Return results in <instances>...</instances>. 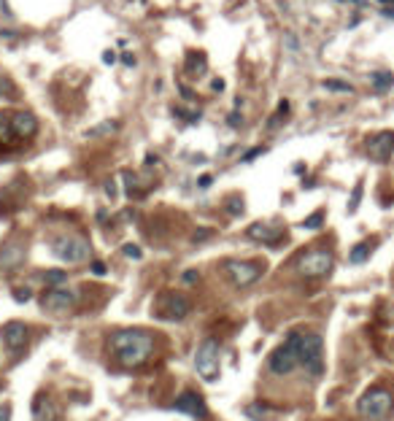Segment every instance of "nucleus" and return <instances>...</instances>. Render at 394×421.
I'll return each instance as SVG.
<instances>
[{"instance_id":"ea45409f","label":"nucleus","mask_w":394,"mask_h":421,"mask_svg":"<svg viewBox=\"0 0 394 421\" xmlns=\"http://www.w3.org/2000/svg\"><path fill=\"white\" fill-rule=\"evenodd\" d=\"M230 124H232V127L240 124V116H238V113H230Z\"/></svg>"},{"instance_id":"a211bd4d","label":"nucleus","mask_w":394,"mask_h":421,"mask_svg":"<svg viewBox=\"0 0 394 421\" xmlns=\"http://www.w3.org/2000/svg\"><path fill=\"white\" fill-rule=\"evenodd\" d=\"M246 235L251 240H257V243H265V246H278L284 240V230H278V227H270V224H251L249 230H246Z\"/></svg>"},{"instance_id":"e433bc0d","label":"nucleus","mask_w":394,"mask_h":421,"mask_svg":"<svg viewBox=\"0 0 394 421\" xmlns=\"http://www.w3.org/2000/svg\"><path fill=\"white\" fill-rule=\"evenodd\" d=\"M103 62H105V65H113V62H116V54H113V51H105V54H103Z\"/></svg>"},{"instance_id":"4468645a","label":"nucleus","mask_w":394,"mask_h":421,"mask_svg":"<svg viewBox=\"0 0 394 421\" xmlns=\"http://www.w3.org/2000/svg\"><path fill=\"white\" fill-rule=\"evenodd\" d=\"M173 408H176L178 413H189V416H195V419H205V416H208V408H205L203 397H200L197 392H189V389H186L181 397H176Z\"/></svg>"},{"instance_id":"f3484780","label":"nucleus","mask_w":394,"mask_h":421,"mask_svg":"<svg viewBox=\"0 0 394 421\" xmlns=\"http://www.w3.org/2000/svg\"><path fill=\"white\" fill-rule=\"evenodd\" d=\"M32 419L35 421H59V408L49 394H35L32 400Z\"/></svg>"},{"instance_id":"79ce46f5","label":"nucleus","mask_w":394,"mask_h":421,"mask_svg":"<svg viewBox=\"0 0 394 421\" xmlns=\"http://www.w3.org/2000/svg\"><path fill=\"white\" fill-rule=\"evenodd\" d=\"M213 89H216V92L224 89V81H222V78H216V81H213Z\"/></svg>"},{"instance_id":"c85d7f7f","label":"nucleus","mask_w":394,"mask_h":421,"mask_svg":"<svg viewBox=\"0 0 394 421\" xmlns=\"http://www.w3.org/2000/svg\"><path fill=\"white\" fill-rule=\"evenodd\" d=\"M122 251H124V257H127V259H141V257H143L141 246H135V243H127Z\"/></svg>"},{"instance_id":"f8f14e48","label":"nucleus","mask_w":394,"mask_h":421,"mask_svg":"<svg viewBox=\"0 0 394 421\" xmlns=\"http://www.w3.org/2000/svg\"><path fill=\"white\" fill-rule=\"evenodd\" d=\"M367 154L376 162H386L394 154V132L392 130H381L376 135L367 138Z\"/></svg>"},{"instance_id":"1a4fd4ad","label":"nucleus","mask_w":394,"mask_h":421,"mask_svg":"<svg viewBox=\"0 0 394 421\" xmlns=\"http://www.w3.org/2000/svg\"><path fill=\"white\" fill-rule=\"evenodd\" d=\"M78 295L73 289H65V286H49L41 297V308L49 313H68L76 308Z\"/></svg>"},{"instance_id":"f704fd0d","label":"nucleus","mask_w":394,"mask_h":421,"mask_svg":"<svg viewBox=\"0 0 394 421\" xmlns=\"http://www.w3.org/2000/svg\"><path fill=\"white\" fill-rule=\"evenodd\" d=\"M197 278H200L197 270H186V273H184V284H195Z\"/></svg>"},{"instance_id":"a878e982","label":"nucleus","mask_w":394,"mask_h":421,"mask_svg":"<svg viewBox=\"0 0 394 421\" xmlns=\"http://www.w3.org/2000/svg\"><path fill=\"white\" fill-rule=\"evenodd\" d=\"M0 140H3V143H11V140H14V132H11V119H5L3 113H0Z\"/></svg>"},{"instance_id":"5701e85b","label":"nucleus","mask_w":394,"mask_h":421,"mask_svg":"<svg viewBox=\"0 0 394 421\" xmlns=\"http://www.w3.org/2000/svg\"><path fill=\"white\" fill-rule=\"evenodd\" d=\"M124 181H127V197H141L143 189H138L141 181H138V176H132V173H124Z\"/></svg>"},{"instance_id":"aec40b11","label":"nucleus","mask_w":394,"mask_h":421,"mask_svg":"<svg viewBox=\"0 0 394 421\" xmlns=\"http://www.w3.org/2000/svg\"><path fill=\"white\" fill-rule=\"evenodd\" d=\"M370 251H373V246L367 243V240H362V243H357V246L351 249V254H349V262H351V265H362L365 259L370 257Z\"/></svg>"},{"instance_id":"cd10ccee","label":"nucleus","mask_w":394,"mask_h":421,"mask_svg":"<svg viewBox=\"0 0 394 421\" xmlns=\"http://www.w3.org/2000/svg\"><path fill=\"white\" fill-rule=\"evenodd\" d=\"M359 200H362V184L354 186V195H351V200H349V213H354V211L359 208Z\"/></svg>"},{"instance_id":"c9c22d12","label":"nucleus","mask_w":394,"mask_h":421,"mask_svg":"<svg viewBox=\"0 0 394 421\" xmlns=\"http://www.w3.org/2000/svg\"><path fill=\"white\" fill-rule=\"evenodd\" d=\"M0 421H11V405L0 408Z\"/></svg>"},{"instance_id":"4be33fe9","label":"nucleus","mask_w":394,"mask_h":421,"mask_svg":"<svg viewBox=\"0 0 394 421\" xmlns=\"http://www.w3.org/2000/svg\"><path fill=\"white\" fill-rule=\"evenodd\" d=\"M43 281L49 286H62L65 281H68V273H65V270H46L43 273Z\"/></svg>"},{"instance_id":"0eeeda50","label":"nucleus","mask_w":394,"mask_h":421,"mask_svg":"<svg viewBox=\"0 0 394 421\" xmlns=\"http://www.w3.org/2000/svg\"><path fill=\"white\" fill-rule=\"evenodd\" d=\"M332 265H335V257H332L330 249H311L300 257L297 273L303 278H324L330 276Z\"/></svg>"},{"instance_id":"7ed1b4c3","label":"nucleus","mask_w":394,"mask_h":421,"mask_svg":"<svg viewBox=\"0 0 394 421\" xmlns=\"http://www.w3.org/2000/svg\"><path fill=\"white\" fill-rule=\"evenodd\" d=\"M392 408H394V394L386 389V386H373V389H367L357 403V411L362 413L365 419H373V421H384L392 413Z\"/></svg>"},{"instance_id":"c756f323","label":"nucleus","mask_w":394,"mask_h":421,"mask_svg":"<svg viewBox=\"0 0 394 421\" xmlns=\"http://www.w3.org/2000/svg\"><path fill=\"white\" fill-rule=\"evenodd\" d=\"M14 300H16V303H27V300H32V292L27 289V286H16V289H14Z\"/></svg>"},{"instance_id":"58836bf2","label":"nucleus","mask_w":394,"mask_h":421,"mask_svg":"<svg viewBox=\"0 0 394 421\" xmlns=\"http://www.w3.org/2000/svg\"><path fill=\"white\" fill-rule=\"evenodd\" d=\"M122 62H124V65H135V57H132V54H124Z\"/></svg>"},{"instance_id":"f03ea898","label":"nucleus","mask_w":394,"mask_h":421,"mask_svg":"<svg viewBox=\"0 0 394 421\" xmlns=\"http://www.w3.org/2000/svg\"><path fill=\"white\" fill-rule=\"evenodd\" d=\"M89 240L84 235H76V232H68V235H57L51 240V254H54L57 259H62V262L68 265H81L89 259Z\"/></svg>"},{"instance_id":"6ab92c4d","label":"nucleus","mask_w":394,"mask_h":421,"mask_svg":"<svg viewBox=\"0 0 394 421\" xmlns=\"http://www.w3.org/2000/svg\"><path fill=\"white\" fill-rule=\"evenodd\" d=\"M370 84H373V89H378V92L392 89V86H394V73H389V70H376V73H370Z\"/></svg>"},{"instance_id":"393cba45","label":"nucleus","mask_w":394,"mask_h":421,"mask_svg":"<svg viewBox=\"0 0 394 421\" xmlns=\"http://www.w3.org/2000/svg\"><path fill=\"white\" fill-rule=\"evenodd\" d=\"M286 113H289V103H286V100H281V103H278V111L273 113V116H270V122H268L270 130H273V127H278V124H281V119L286 116Z\"/></svg>"},{"instance_id":"9b49d317","label":"nucleus","mask_w":394,"mask_h":421,"mask_svg":"<svg viewBox=\"0 0 394 421\" xmlns=\"http://www.w3.org/2000/svg\"><path fill=\"white\" fill-rule=\"evenodd\" d=\"M154 343V338H151V332L146 330H119L113 332L111 340H108V349L116 354L122 349H132V346H151Z\"/></svg>"},{"instance_id":"423d86ee","label":"nucleus","mask_w":394,"mask_h":421,"mask_svg":"<svg viewBox=\"0 0 394 421\" xmlns=\"http://www.w3.org/2000/svg\"><path fill=\"white\" fill-rule=\"evenodd\" d=\"M224 273L238 289H246V286L257 284L265 273V265L257 262V259H227L224 262Z\"/></svg>"},{"instance_id":"f257e3e1","label":"nucleus","mask_w":394,"mask_h":421,"mask_svg":"<svg viewBox=\"0 0 394 421\" xmlns=\"http://www.w3.org/2000/svg\"><path fill=\"white\" fill-rule=\"evenodd\" d=\"M300 365L313 378L324 376V340L319 332H300Z\"/></svg>"},{"instance_id":"9d476101","label":"nucleus","mask_w":394,"mask_h":421,"mask_svg":"<svg viewBox=\"0 0 394 421\" xmlns=\"http://www.w3.org/2000/svg\"><path fill=\"white\" fill-rule=\"evenodd\" d=\"M0 340H3V346L8 351H24L30 343V327L24 322H5L3 327H0Z\"/></svg>"},{"instance_id":"ddd939ff","label":"nucleus","mask_w":394,"mask_h":421,"mask_svg":"<svg viewBox=\"0 0 394 421\" xmlns=\"http://www.w3.org/2000/svg\"><path fill=\"white\" fill-rule=\"evenodd\" d=\"M154 354V343L151 346H132V349H122L116 351V362L127 367V370H135V367H143Z\"/></svg>"},{"instance_id":"b1692460","label":"nucleus","mask_w":394,"mask_h":421,"mask_svg":"<svg viewBox=\"0 0 394 421\" xmlns=\"http://www.w3.org/2000/svg\"><path fill=\"white\" fill-rule=\"evenodd\" d=\"M322 224H324V213L316 211V213H311L308 219H303V224H300V227H303V230H319Z\"/></svg>"},{"instance_id":"72a5a7b5","label":"nucleus","mask_w":394,"mask_h":421,"mask_svg":"<svg viewBox=\"0 0 394 421\" xmlns=\"http://www.w3.org/2000/svg\"><path fill=\"white\" fill-rule=\"evenodd\" d=\"M240 211H243V200L238 203V200L232 197V200H230V213H240Z\"/></svg>"},{"instance_id":"7c9ffc66","label":"nucleus","mask_w":394,"mask_h":421,"mask_svg":"<svg viewBox=\"0 0 394 421\" xmlns=\"http://www.w3.org/2000/svg\"><path fill=\"white\" fill-rule=\"evenodd\" d=\"M89 270H92V273H95V276H105V273H108V270H105V265H103V262H100V259H95V262H92V265H89Z\"/></svg>"},{"instance_id":"4c0bfd02","label":"nucleus","mask_w":394,"mask_h":421,"mask_svg":"<svg viewBox=\"0 0 394 421\" xmlns=\"http://www.w3.org/2000/svg\"><path fill=\"white\" fill-rule=\"evenodd\" d=\"M211 181H213L211 176H200V181H197V184L203 186V189H208V186H211Z\"/></svg>"},{"instance_id":"2eb2a0df","label":"nucleus","mask_w":394,"mask_h":421,"mask_svg":"<svg viewBox=\"0 0 394 421\" xmlns=\"http://www.w3.org/2000/svg\"><path fill=\"white\" fill-rule=\"evenodd\" d=\"M11 132H14V138H19V140L35 138L38 135V119L27 111H19V113L11 116Z\"/></svg>"},{"instance_id":"bb28decb","label":"nucleus","mask_w":394,"mask_h":421,"mask_svg":"<svg viewBox=\"0 0 394 421\" xmlns=\"http://www.w3.org/2000/svg\"><path fill=\"white\" fill-rule=\"evenodd\" d=\"M324 89H332V92H346V95H351L354 86L346 84V81H324Z\"/></svg>"},{"instance_id":"2f4dec72","label":"nucleus","mask_w":394,"mask_h":421,"mask_svg":"<svg viewBox=\"0 0 394 421\" xmlns=\"http://www.w3.org/2000/svg\"><path fill=\"white\" fill-rule=\"evenodd\" d=\"M259 154H265V149H262V146H257V149L246 151V154H243V162H251V159H254V157H259Z\"/></svg>"},{"instance_id":"a19ab883","label":"nucleus","mask_w":394,"mask_h":421,"mask_svg":"<svg viewBox=\"0 0 394 421\" xmlns=\"http://www.w3.org/2000/svg\"><path fill=\"white\" fill-rule=\"evenodd\" d=\"M211 235V230H203V232H195V240H203V238H208Z\"/></svg>"},{"instance_id":"473e14b6","label":"nucleus","mask_w":394,"mask_h":421,"mask_svg":"<svg viewBox=\"0 0 394 421\" xmlns=\"http://www.w3.org/2000/svg\"><path fill=\"white\" fill-rule=\"evenodd\" d=\"M108 130H116V124H113V122H108V124L97 127V130H89V135H103V132H108Z\"/></svg>"},{"instance_id":"412c9836","label":"nucleus","mask_w":394,"mask_h":421,"mask_svg":"<svg viewBox=\"0 0 394 421\" xmlns=\"http://www.w3.org/2000/svg\"><path fill=\"white\" fill-rule=\"evenodd\" d=\"M186 70H189V73H200V76H203V73L208 70V62H205L203 54H189V57H186Z\"/></svg>"},{"instance_id":"20e7f679","label":"nucleus","mask_w":394,"mask_h":421,"mask_svg":"<svg viewBox=\"0 0 394 421\" xmlns=\"http://www.w3.org/2000/svg\"><path fill=\"white\" fill-rule=\"evenodd\" d=\"M297 346H300V330L289 332V338L270 354L268 367H270L273 376H289V373L297 370V365H300V349Z\"/></svg>"},{"instance_id":"dca6fc26","label":"nucleus","mask_w":394,"mask_h":421,"mask_svg":"<svg viewBox=\"0 0 394 421\" xmlns=\"http://www.w3.org/2000/svg\"><path fill=\"white\" fill-rule=\"evenodd\" d=\"M24 254H27V246L22 240H8L0 251V270H16L24 262Z\"/></svg>"},{"instance_id":"37998d69","label":"nucleus","mask_w":394,"mask_h":421,"mask_svg":"<svg viewBox=\"0 0 394 421\" xmlns=\"http://www.w3.org/2000/svg\"><path fill=\"white\" fill-rule=\"evenodd\" d=\"M381 3H394V0H381Z\"/></svg>"},{"instance_id":"6e6552de","label":"nucleus","mask_w":394,"mask_h":421,"mask_svg":"<svg viewBox=\"0 0 394 421\" xmlns=\"http://www.w3.org/2000/svg\"><path fill=\"white\" fill-rule=\"evenodd\" d=\"M192 313V303L178 292H165L162 297L157 300V316L168 319V322H181Z\"/></svg>"},{"instance_id":"39448f33","label":"nucleus","mask_w":394,"mask_h":421,"mask_svg":"<svg viewBox=\"0 0 394 421\" xmlns=\"http://www.w3.org/2000/svg\"><path fill=\"white\" fill-rule=\"evenodd\" d=\"M195 370L205 384H216L219 381V340L205 338L195 351Z\"/></svg>"}]
</instances>
